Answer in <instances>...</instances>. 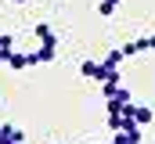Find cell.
<instances>
[{"mask_svg": "<svg viewBox=\"0 0 155 144\" xmlns=\"http://www.w3.org/2000/svg\"><path fill=\"white\" fill-rule=\"evenodd\" d=\"M119 4H123V0H101V4H97V15H101V18H112Z\"/></svg>", "mask_w": 155, "mask_h": 144, "instance_id": "cell-8", "label": "cell"}, {"mask_svg": "<svg viewBox=\"0 0 155 144\" xmlns=\"http://www.w3.org/2000/svg\"><path fill=\"white\" fill-rule=\"evenodd\" d=\"M144 51H155V33H152V36H141V40H130V43H123V54H126V58L144 54Z\"/></svg>", "mask_w": 155, "mask_h": 144, "instance_id": "cell-1", "label": "cell"}, {"mask_svg": "<svg viewBox=\"0 0 155 144\" xmlns=\"http://www.w3.org/2000/svg\"><path fill=\"white\" fill-rule=\"evenodd\" d=\"M112 144H141V126H130V130H116Z\"/></svg>", "mask_w": 155, "mask_h": 144, "instance_id": "cell-4", "label": "cell"}, {"mask_svg": "<svg viewBox=\"0 0 155 144\" xmlns=\"http://www.w3.org/2000/svg\"><path fill=\"white\" fill-rule=\"evenodd\" d=\"M11 51H15V36H11V33H0V65L11 58Z\"/></svg>", "mask_w": 155, "mask_h": 144, "instance_id": "cell-7", "label": "cell"}, {"mask_svg": "<svg viewBox=\"0 0 155 144\" xmlns=\"http://www.w3.org/2000/svg\"><path fill=\"white\" fill-rule=\"evenodd\" d=\"M7 65H11L15 72H22V69H33V65H29V51H25V54H22V51H11Z\"/></svg>", "mask_w": 155, "mask_h": 144, "instance_id": "cell-6", "label": "cell"}, {"mask_svg": "<svg viewBox=\"0 0 155 144\" xmlns=\"http://www.w3.org/2000/svg\"><path fill=\"white\" fill-rule=\"evenodd\" d=\"M97 144H112V141H97Z\"/></svg>", "mask_w": 155, "mask_h": 144, "instance_id": "cell-9", "label": "cell"}, {"mask_svg": "<svg viewBox=\"0 0 155 144\" xmlns=\"http://www.w3.org/2000/svg\"><path fill=\"white\" fill-rule=\"evenodd\" d=\"M22 141H25V133L18 126H0V144H22Z\"/></svg>", "mask_w": 155, "mask_h": 144, "instance_id": "cell-5", "label": "cell"}, {"mask_svg": "<svg viewBox=\"0 0 155 144\" xmlns=\"http://www.w3.org/2000/svg\"><path fill=\"white\" fill-rule=\"evenodd\" d=\"M33 36H36L40 43H47V47H58V36H54V29H51L47 22H36V25H33Z\"/></svg>", "mask_w": 155, "mask_h": 144, "instance_id": "cell-3", "label": "cell"}, {"mask_svg": "<svg viewBox=\"0 0 155 144\" xmlns=\"http://www.w3.org/2000/svg\"><path fill=\"white\" fill-rule=\"evenodd\" d=\"M130 119H134L137 126H152L155 112H152V105H134V101H130Z\"/></svg>", "mask_w": 155, "mask_h": 144, "instance_id": "cell-2", "label": "cell"}]
</instances>
